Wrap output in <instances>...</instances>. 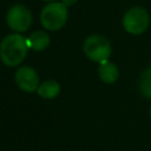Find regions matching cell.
Masks as SVG:
<instances>
[{
	"mask_svg": "<svg viewBox=\"0 0 151 151\" xmlns=\"http://www.w3.org/2000/svg\"><path fill=\"white\" fill-rule=\"evenodd\" d=\"M28 48L27 39L24 35L19 33L8 34L0 42V59L9 67L18 66L26 58Z\"/></svg>",
	"mask_w": 151,
	"mask_h": 151,
	"instance_id": "1",
	"label": "cell"
},
{
	"mask_svg": "<svg viewBox=\"0 0 151 151\" xmlns=\"http://www.w3.org/2000/svg\"><path fill=\"white\" fill-rule=\"evenodd\" d=\"M83 51L90 60L100 64L109 60L112 53V46L109 39L99 34H91L85 39L83 44Z\"/></svg>",
	"mask_w": 151,
	"mask_h": 151,
	"instance_id": "3",
	"label": "cell"
},
{
	"mask_svg": "<svg viewBox=\"0 0 151 151\" xmlns=\"http://www.w3.org/2000/svg\"><path fill=\"white\" fill-rule=\"evenodd\" d=\"M61 2L65 5V6H73L76 2H77V0H61Z\"/></svg>",
	"mask_w": 151,
	"mask_h": 151,
	"instance_id": "11",
	"label": "cell"
},
{
	"mask_svg": "<svg viewBox=\"0 0 151 151\" xmlns=\"http://www.w3.org/2000/svg\"><path fill=\"white\" fill-rule=\"evenodd\" d=\"M149 116H150V119H151V106H150V110H149Z\"/></svg>",
	"mask_w": 151,
	"mask_h": 151,
	"instance_id": "12",
	"label": "cell"
},
{
	"mask_svg": "<svg viewBox=\"0 0 151 151\" xmlns=\"http://www.w3.org/2000/svg\"><path fill=\"white\" fill-rule=\"evenodd\" d=\"M32 13L31 11L20 4H15L13 5L6 15V22L7 26L17 32V33H22L26 32L28 29V27L32 24Z\"/></svg>",
	"mask_w": 151,
	"mask_h": 151,
	"instance_id": "5",
	"label": "cell"
},
{
	"mask_svg": "<svg viewBox=\"0 0 151 151\" xmlns=\"http://www.w3.org/2000/svg\"><path fill=\"white\" fill-rule=\"evenodd\" d=\"M42 1H52V0H42Z\"/></svg>",
	"mask_w": 151,
	"mask_h": 151,
	"instance_id": "13",
	"label": "cell"
},
{
	"mask_svg": "<svg viewBox=\"0 0 151 151\" xmlns=\"http://www.w3.org/2000/svg\"><path fill=\"white\" fill-rule=\"evenodd\" d=\"M123 28L131 35L144 34L150 26L149 11L142 6H133L129 8L122 19Z\"/></svg>",
	"mask_w": 151,
	"mask_h": 151,
	"instance_id": "2",
	"label": "cell"
},
{
	"mask_svg": "<svg viewBox=\"0 0 151 151\" xmlns=\"http://www.w3.org/2000/svg\"><path fill=\"white\" fill-rule=\"evenodd\" d=\"M138 90L144 98L151 100V66L142 72L138 80Z\"/></svg>",
	"mask_w": 151,
	"mask_h": 151,
	"instance_id": "10",
	"label": "cell"
},
{
	"mask_svg": "<svg viewBox=\"0 0 151 151\" xmlns=\"http://www.w3.org/2000/svg\"><path fill=\"white\" fill-rule=\"evenodd\" d=\"M14 80L17 86L27 93L37 91L39 86V76L35 70L29 66L19 67L14 74Z\"/></svg>",
	"mask_w": 151,
	"mask_h": 151,
	"instance_id": "6",
	"label": "cell"
},
{
	"mask_svg": "<svg viewBox=\"0 0 151 151\" xmlns=\"http://www.w3.org/2000/svg\"><path fill=\"white\" fill-rule=\"evenodd\" d=\"M27 44H28V47L32 48L33 51L40 52V51H44V50H46L48 47L50 37L44 31H37V32H33L28 37Z\"/></svg>",
	"mask_w": 151,
	"mask_h": 151,
	"instance_id": "8",
	"label": "cell"
},
{
	"mask_svg": "<svg viewBox=\"0 0 151 151\" xmlns=\"http://www.w3.org/2000/svg\"><path fill=\"white\" fill-rule=\"evenodd\" d=\"M38 94L44 99H53L60 92V85L55 80H45L38 86Z\"/></svg>",
	"mask_w": 151,
	"mask_h": 151,
	"instance_id": "9",
	"label": "cell"
},
{
	"mask_svg": "<svg viewBox=\"0 0 151 151\" xmlns=\"http://www.w3.org/2000/svg\"><path fill=\"white\" fill-rule=\"evenodd\" d=\"M98 77L105 84H113L119 78V70L116 64L112 61H104L100 63L98 66Z\"/></svg>",
	"mask_w": 151,
	"mask_h": 151,
	"instance_id": "7",
	"label": "cell"
},
{
	"mask_svg": "<svg viewBox=\"0 0 151 151\" xmlns=\"http://www.w3.org/2000/svg\"><path fill=\"white\" fill-rule=\"evenodd\" d=\"M67 15V6L63 2H51L42 8L40 13V21L46 29L58 31L66 24Z\"/></svg>",
	"mask_w": 151,
	"mask_h": 151,
	"instance_id": "4",
	"label": "cell"
}]
</instances>
